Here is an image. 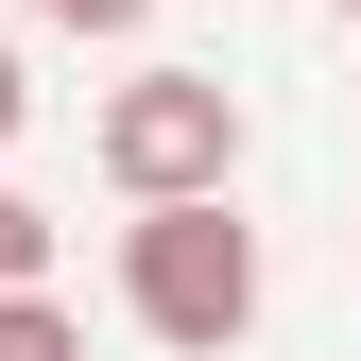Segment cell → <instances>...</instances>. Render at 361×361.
I'll return each mask as SVG.
<instances>
[{
	"label": "cell",
	"mask_w": 361,
	"mask_h": 361,
	"mask_svg": "<svg viewBox=\"0 0 361 361\" xmlns=\"http://www.w3.org/2000/svg\"><path fill=\"white\" fill-rule=\"evenodd\" d=\"M121 293H138V327H155L172 361H224V344L258 327V224L224 207V190L138 207V224H121Z\"/></svg>",
	"instance_id": "cell-1"
},
{
	"label": "cell",
	"mask_w": 361,
	"mask_h": 361,
	"mask_svg": "<svg viewBox=\"0 0 361 361\" xmlns=\"http://www.w3.org/2000/svg\"><path fill=\"white\" fill-rule=\"evenodd\" d=\"M104 172L138 207H172V190H224V172H241V86L224 69H138L104 104Z\"/></svg>",
	"instance_id": "cell-2"
},
{
	"label": "cell",
	"mask_w": 361,
	"mask_h": 361,
	"mask_svg": "<svg viewBox=\"0 0 361 361\" xmlns=\"http://www.w3.org/2000/svg\"><path fill=\"white\" fill-rule=\"evenodd\" d=\"M0 361H86V327H69L52 293H0Z\"/></svg>",
	"instance_id": "cell-3"
},
{
	"label": "cell",
	"mask_w": 361,
	"mask_h": 361,
	"mask_svg": "<svg viewBox=\"0 0 361 361\" xmlns=\"http://www.w3.org/2000/svg\"><path fill=\"white\" fill-rule=\"evenodd\" d=\"M35 276H52V224H35L18 190H0V293H35Z\"/></svg>",
	"instance_id": "cell-4"
},
{
	"label": "cell",
	"mask_w": 361,
	"mask_h": 361,
	"mask_svg": "<svg viewBox=\"0 0 361 361\" xmlns=\"http://www.w3.org/2000/svg\"><path fill=\"white\" fill-rule=\"evenodd\" d=\"M155 0H52V35H138Z\"/></svg>",
	"instance_id": "cell-5"
},
{
	"label": "cell",
	"mask_w": 361,
	"mask_h": 361,
	"mask_svg": "<svg viewBox=\"0 0 361 361\" xmlns=\"http://www.w3.org/2000/svg\"><path fill=\"white\" fill-rule=\"evenodd\" d=\"M18 121H35V86H18V52H0V138H18Z\"/></svg>",
	"instance_id": "cell-6"
},
{
	"label": "cell",
	"mask_w": 361,
	"mask_h": 361,
	"mask_svg": "<svg viewBox=\"0 0 361 361\" xmlns=\"http://www.w3.org/2000/svg\"><path fill=\"white\" fill-rule=\"evenodd\" d=\"M344 18H361V0H344Z\"/></svg>",
	"instance_id": "cell-7"
}]
</instances>
